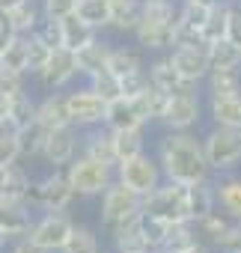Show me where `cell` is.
I'll return each mask as SVG.
<instances>
[{"mask_svg": "<svg viewBox=\"0 0 241 253\" xmlns=\"http://www.w3.org/2000/svg\"><path fill=\"white\" fill-rule=\"evenodd\" d=\"M152 86V78H149V72H134V75H128V78H122V95H128V98H137V95H143L146 89Z\"/></svg>", "mask_w": 241, "mask_h": 253, "instance_id": "46", "label": "cell"}, {"mask_svg": "<svg viewBox=\"0 0 241 253\" xmlns=\"http://www.w3.org/2000/svg\"><path fill=\"white\" fill-rule=\"evenodd\" d=\"M173 33H176V24H167V21H149V18H140L134 36H137V45L146 48V51H161V48H173Z\"/></svg>", "mask_w": 241, "mask_h": 253, "instance_id": "18", "label": "cell"}, {"mask_svg": "<svg viewBox=\"0 0 241 253\" xmlns=\"http://www.w3.org/2000/svg\"><path fill=\"white\" fill-rule=\"evenodd\" d=\"M6 241H9V235H6V229H3V226H0V250H3V244H6Z\"/></svg>", "mask_w": 241, "mask_h": 253, "instance_id": "54", "label": "cell"}, {"mask_svg": "<svg viewBox=\"0 0 241 253\" xmlns=\"http://www.w3.org/2000/svg\"><path fill=\"white\" fill-rule=\"evenodd\" d=\"M24 95V75L12 69H0V101H12Z\"/></svg>", "mask_w": 241, "mask_h": 253, "instance_id": "43", "label": "cell"}, {"mask_svg": "<svg viewBox=\"0 0 241 253\" xmlns=\"http://www.w3.org/2000/svg\"><path fill=\"white\" fill-rule=\"evenodd\" d=\"M220 253H241V223H232V229L220 238Z\"/></svg>", "mask_w": 241, "mask_h": 253, "instance_id": "49", "label": "cell"}, {"mask_svg": "<svg viewBox=\"0 0 241 253\" xmlns=\"http://www.w3.org/2000/svg\"><path fill=\"white\" fill-rule=\"evenodd\" d=\"M143 226H146V238H149V244L155 250V247H164L167 244V238H170V232H173L176 223L167 220V217H158V214L143 211Z\"/></svg>", "mask_w": 241, "mask_h": 253, "instance_id": "39", "label": "cell"}, {"mask_svg": "<svg viewBox=\"0 0 241 253\" xmlns=\"http://www.w3.org/2000/svg\"><path fill=\"white\" fill-rule=\"evenodd\" d=\"M235 3H241V0H235Z\"/></svg>", "mask_w": 241, "mask_h": 253, "instance_id": "57", "label": "cell"}, {"mask_svg": "<svg viewBox=\"0 0 241 253\" xmlns=\"http://www.w3.org/2000/svg\"><path fill=\"white\" fill-rule=\"evenodd\" d=\"M89 86H92V89H95L101 98H107V101L122 98V81H119L113 72H101V75L89 78Z\"/></svg>", "mask_w": 241, "mask_h": 253, "instance_id": "42", "label": "cell"}, {"mask_svg": "<svg viewBox=\"0 0 241 253\" xmlns=\"http://www.w3.org/2000/svg\"><path fill=\"white\" fill-rule=\"evenodd\" d=\"M232 217L229 214H220V211H211L208 217H202V220H197V229H200V235H205L208 241H214V244H220V238L232 229Z\"/></svg>", "mask_w": 241, "mask_h": 253, "instance_id": "38", "label": "cell"}, {"mask_svg": "<svg viewBox=\"0 0 241 253\" xmlns=\"http://www.w3.org/2000/svg\"><path fill=\"white\" fill-rule=\"evenodd\" d=\"M226 39H229V42H235V45L241 48V6H238V3H232V9H229V27H226Z\"/></svg>", "mask_w": 241, "mask_h": 253, "instance_id": "50", "label": "cell"}, {"mask_svg": "<svg viewBox=\"0 0 241 253\" xmlns=\"http://www.w3.org/2000/svg\"><path fill=\"white\" fill-rule=\"evenodd\" d=\"M48 57H51V48H48L36 33H30V72H33V75H39V72L45 69Z\"/></svg>", "mask_w": 241, "mask_h": 253, "instance_id": "47", "label": "cell"}, {"mask_svg": "<svg viewBox=\"0 0 241 253\" xmlns=\"http://www.w3.org/2000/svg\"><path fill=\"white\" fill-rule=\"evenodd\" d=\"M211 119L226 128H241V95H211Z\"/></svg>", "mask_w": 241, "mask_h": 253, "instance_id": "28", "label": "cell"}, {"mask_svg": "<svg viewBox=\"0 0 241 253\" xmlns=\"http://www.w3.org/2000/svg\"><path fill=\"white\" fill-rule=\"evenodd\" d=\"M27 200H0V226L6 229L9 238H27L33 229V214H30Z\"/></svg>", "mask_w": 241, "mask_h": 253, "instance_id": "15", "label": "cell"}, {"mask_svg": "<svg viewBox=\"0 0 241 253\" xmlns=\"http://www.w3.org/2000/svg\"><path fill=\"white\" fill-rule=\"evenodd\" d=\"M208 60H211V69H235L241 66V48L229 39H220L208 45Z\"/></svg>", "mask_w": 241, "mask_h": 253, "instance_id": "35", "label": "cell"}, {"mask_svg": "<svg viewBox=\"0 0 241 253\" xmlns=\"http://www.w3.org/2000/svg\"><path fill=\"white\" fill-rule=\"evenodd\" d=\"M12 253H45V250H42V247H36L30 238H21V241L15 244V250H12Z\"/></svg>", "mask_w": 241, "mask_h": 253, "instance_id": "52", "label": "cell"}, {"mask_svg": "<svg viewBox=\"0 0 241 253\" xmlns=\"http://www.w3.org/2000/svg\"><path fill=\"white\" fill-rule=\"evenodd\" d=\"M161 173H164L161 164H158L155 158H149L146 152L119 161V167H116V179L122 182V185H128L131 191H137L140 197L152 194V191L161 185Z\"/></svg>", "mask_w": 241, "mask_h": 253, "instance_id": "6", "label": "cell"}, {"mask_svg": "<svg viewBox=\"0 0 241 253\" xmlns=\"http://www.w3.org/2000/svg\"><path fill=\"white\" fill-rule=\"evenodd\" d=\"M69 98V113H72V122L78 128H92V125H104V116H107V98H101L92 86L86 89H75V92H66Z\"/></svg>", "mask_w": 241, "mask_h": 253, "instance_id": "9", "label": "cell"}, {"mask_svg": "<svg viewBox=\"0 0 241 253\" xmlns=\"http://www.w3.org/2000/svg\"><path fill=\"white\" fill-rule=\"evenodd\" d=\"M45 140H48V128L36 119L33 125H27V128H21L18 131V143H21V155H27V158H36V155H42V149H45Z\"/></svg>", "mask_w": 241, "mask_h": 253, "instance_id": "34", "label": "cell"}, {"mask_svg": "<svg viewBox=\"0 0 241 253\" xmlns=\"http://www.w3.org/2000/svg\"><path fill=\"white\" fill-rule=\"evenodd\" d=\"M149 122V116L143 113V107L137 104V98H116L107 104V116H104V125L110 131H119V128H143Z\"/></svg>", "mask_w": 241, "mask_h": 253, "instance_id": "14", "label": "cell"}, {"mask_svg": "<svg viewBox=\"0 0 241 253\" xmlns=\"http://www.w3.org/2000/svg\"><path fill=\"white\" fill-rule=\"evenodd\" d=\"M75 188H72V179L66 173V167H57V173L45 176L42 182H33L30 188V197L27 203L30 206H39L45 211H63L72 200H75Z\"/></svg>", "mask_w": 241, "mask_h": 253, "instance_id": "5", "label": "cell"}, {"mask_svg": "<svg viewBox=\"0 0 241 253\" xmlns=\"http://www.w3.org/2000/svg\"><path fill=\"white\" fill-rule=\"evenodd\" d=\"M110 232H113V244L119 253H149L152 250V244L146 238V226H143V211L113 223Z\"/></svg>", "mask_w": 241, "mask_h": 253, "instance_id": "10", "label": "cell"}, {"mask_svg": "<svg viewBox=\"0 0 241 253\" xmlns=\"http://www.w3.org/2000/svg\"><path fill=\"white\" fill-rule=\"evenodd\" d=\"M149 253H170V250H164V247H155V250H149Z\"/></svg>", "mask_w": 241, "mask_h": 253, "instance_id": "55", "label": "cell"}, {"mask_svg": "<svg viewBox=\"0 0 241 253\" xmlns=\"http://www.w3.org/2000/svg\"><path fill=\"white\" fill-rule=\"evenodd\" d=\"M42 9H45V18H66L78 9V0H42Z\"/></svg>", "mask_w": 241, "mask_h": 253, "instance_id": "48", "label": "cell"}, {"mask_svg": "<svg viewBox=\"0 0 241 253\" xmlns=\"http://www.w3.org/2000/svg\"><path fill=\"white\" fill-rule=\"evenodd\" d=\"M72 229H75V223H72L63 211H48L42 220L33 223V229H30L27 238H30L36 247H42L45 253H57V250L63 253V247H66Z\"/></svg>", "mask_w": 241, "mask_h": 253, "instance_id": "8", "label": "cell"}, {"mask_svg": "<svg viewBox=\"0 0 241 253\" xmlns=\"http://www.w3.org/2000/svg\"><path fill=\"white\" fill-rule=\"evenodd\" d=\"M143 211L158 214V217H167V220H173V223L191 220V214H188V185L167 179V185H158L152 194L143 197ZM191 223H194V220H191Z\"/></svg>", "mask_w": 241, "mask_h": 253, "instance_id": "2", "label": "cell"}, {"mask_svg": "<svg viewBox=\"0 0 241 253\" xmlns=\"http://www.w3.org/2000/svg\"><path fill=\"white\" fill-rule=\"evenodd\" d=\"M110 54H113V48H110L107 42H98V39H95V42H89V45H83L80 51H75L80 75H86V78H95V75L107 72Z\"/></svg>", "mask_w": 241, "mask_h": 253, "instance_id": "21", "label": "cell"}, {"mask_svg": "<svg viewBox=\"0 0 241 253\" xmlns=\"http://www.w3.org/2000/svg\"><path fill=\"white\" fill-rule=\"evenodd\" d=\"M214 194L217 203L223 209V214H229L235 223H241V176H223L214 182Z\"/></svg>", "mask_w": 241, "mask_h": 253, "instance_id": "23", "label": "cell"}, {"mask_svg": "<svg viewBox=\"0 0 241 253\" xmlns=\"http://www.w3.org/2000/svg\"><path fill=\"white\" fill-rule=\"evenodd\" d=\"M63 253H101V250H98V238L89 226H75Z\"/></svg>", "mask_w": 241, "mask_h": 253, "instance_id": "40", "label": "cell"}, {"mask_svg": "<svg viewBox=\"0 0 241 253\" xmlns=\"http://www.w3.org/2000/svg\"><path fill=\"white\" fill-rule=\"evenodd\" d=\"M18 158H21V143H18V134H12V131L0 134V167H12Z\"/></svg>", "mask_w": 241, "mask_h": 253, "instance_id": "44", "label": "cell"}, {"mask_svg": "<svg viewBox=\"0 0 241 253\" xmlns=\"http://www.w3.org/2000/svg\"><path fill=\"white\" fill-rule=\"evenodd\" d=\"M36 36L54 51V48H63V24L57 21V18H48V21H42L39 27H36Z\"/></svg>", "mask_w": 241, "mask_h": 253, "instance_id": "45", "label": "cell"}, {"mask_svg": "<svg viewBox=\"0 0 241 253\" xmlns=\"http://www.w3.org/2000/svg\"><path fill=\"white\" fill-rule=\"evenodd\" d=\"M200 95L197 92H182V95H170V104H167V113H164V125L170 131H188L191 125L200 122Z\"/></svg>", "mask_w": 241, "mask_h": 253, "instance_id": "11", "label": "cell"}, {"mask_svg": "<svg viewBox=\"0 0 241 253\" xmlns=\"http://www.w3.org/2000/svg\"><path fill=\"white\" fill-rule=\"evenodd\" d=\"M36 119L45 125L48 131H54V128H66V125H75V122H72V113H69V98L60 95V92H54V95H48V98L39 101V107H36Z\"/></svg>", "mask_w": 241, "mask_h": 253, "instance_id": "20", "label": "cell"}, {"mask_svg": "<svg viewBox=\"0 0 241 253\" xmlns=\"http://www.w3.org/2000/svg\"><path fill=\"white\" fill-rule=\"evenodd\" d=\"M179 9L176 0H143V18L149 21H167V24H176L179 21Z\"/></svg>", "mask_w": 241, "mask_h": 253, "instance_id": "41", "label": "cell"}, {"mask_svg": "<svg viewBox=\"0 0 241 253\" xmlns=\"http://www.w3.org/2000/svg\"><path fill=\"white\" fill-rule=\"evenodd\" d=\"M0 63H3V69H12V72L27 75L30 72V36H18L9 45V51L0 57Z\"/></svg>", "mask_w": 241, "mask_h": 253, "instance_id": "33", "label": "cell"}, {"mask_svg": "<svg viewBox=\"0 0 241 253\" xmlns=\"http://www.w3.org/2000/svg\"><path fill=\"white\" fill-rule=\"evenodd\" d=\"M86 24L98 27H110V0H78V9H75Z\"/></svg>", "mask_w": 241, "mask_h": 253, "instance_id": "37", "label": "cell"}, {"mask_svg": "<svg viewBox=\"0 0 241 253\" xmlns=\"http://www.w3.org/2000/svg\"><path fill=\"white\" fill-rule=\"evenodd\" d=\"M140 69H143V60H140L137 51H131V48H113L110 63H107V72H113L119 81H122V78H128V75H134Z\"/></svg>", "mask_w": 241, "mask_h": 253, "instance_id": "32", "label": "cell"}, {"mask_svg": "<svg viewBox=\"0 0 241 253\" xmlns=\"http://www.w3.org/2000/svg\"><path fill=\"white\" fill-rule=\"evenodd\" d=\"M235 0H217L205 27H202V42L205 45H214L220 39H226V27H229V9H232Z\"/></svg>", "mask_w": 241, "mask_h": 253, "instance_id": "30", "label": "cell"}, {"mask_svg": "<svg viewBox=\"0 0 241 253\" xmlns=\"http://www.w3.org/2000/svg\"><path fill=\"white\" fill-rule=\"evenodd\" d=\"M83 155L86 158H95V161H101V164H107V167H119V155H116V143H113V131L107 128H95V131H89L86 134V140H83Z\"/></svg>", "mask_w": 241, "mask_h": 253, "instance_id": "19", "label": "cell"}, {"mask_svg": "<svg viewBox=\"0 0 241 253\" xmlns=\"http://www.w3.org/2000/svg\"><path fill=\"white\" fill-rule=\"evenodd\" d=\"M208 92L211 95H241V69H211L208 72Z\"/></svg>", "mask_w": 241, "mask_h": 253, "instance_id": "31", "label": "cell"}, {"mask_svg": "<svg viewBox=\"0 0 241 253\" xmlns=\"http://www.w3.org/2000/svg\"><path fill=\"white\" fill-rule=\"evenodd\" d=\"M179 253H208L202 244H194V247H188V250H179Z\"/></svg>", "mask_w": 241, "mask_h": 253, "instance_id": "53", "label": "cell"}, {"mask_svg": "<svg viewBox=\"0 0 241 253\" xmlns=\"http://www.w3.org/2000/svg\"><path fill=\"white\" fill-rule=\"evenodd\" d=\"M214 203H217V194H214V185L205 182H197V185H188V214L191 220H202L214 211Z\"/></svg>", "mask_w": 241, "mask_h": 253, "instance_id": "25", "label": "cell"}, {"mask_svg": "<svg viewBox=\"0 0 241 253\" xmlns=\"http://www.w3.org/2000/svg\"><path fill=\"white\" fill-rule=\"evenodd\" d=\"M170 63L179 69L182 78L197 81V84L202 78H208V72H211V60H208V48L205 45H197V48H173Z\"/></svg>", "mask_w": 241, "mask_h": 253, "instance_id": "16", "label": "cell"}, {"mask_svg": "<svg viewBox=\"0 0 241 253\" xmlns=\"http://www.w3.org/2000/svg\"><path fill=\"white\" fill-rule=\"evenodd\" d=\"M137 211H143V197L137 191H131L128 185H122L119 179L101 194V220L107 226L125 220V217H131Z\"/></svg>", "mask_w": 241, "mask_h": 253, "instance_id": "7", "label": "cell"}, {"mask_svg": "<svg viewBox=\"0 0 241 253\" xmlns=\"http://www.w3.org/2000/svg\"><path fill=\"white\" fill-rule=\"evenodd\" d=\"M15 39H18V33H15V30H12L3 18H0V57H3V54L9 51V45H12Z\"/></svg>", "mask_w": 241, "mask_h": 253, "instance_id": "51", "label": "cell"}, {"mask_svg": "<svg viewBox=\"0 0 241 253\" xmlns=\"http://www.w3.org/2000/svg\"><path fill=\"white\" fill-rule=\"evenodd\" d=\"M0 18H3L18 36H27V33H36V27H39V6H36V0H24V3L3 12Z\"/></svg>", "mask_w": 241, "mask_h": 253, "instance_id": "27", "label": "cell"}, {"mask_svg": "<svg viewBox=\"0 0 241 253\" xmlns=\"http://www.w3.org/2000/svg\"><path fill=\"white\" fill-rule=\"evenodd\" d=\"M149 78H152V86L170 92V95H182V92H197V81H188L179 75V69L167 60H158L149 66Z\"/></svg>", "mask_w": 241, "mask_h": 253, "instance_id": "17", "label": "cell"}, {"mask_svg": "<svg viewBox=\"0 0 241 253\" xmlns=\"http://www.w3.org/2000/svg\"><path fill=\"white\" fill-rule=\"evenodd\" d=\"M75 75H80L75 51H69V48H54L51 57H48V63H45V69L39 72V81H42L48 89H60V86H66Z\"/></svg>", "mask_w": 241, "mask_h": 253, "instance_id": "12", "label": "cell"}, {"mask_svg": "<svg viewBox=\"0 0 241 253\" xmlns=\"http://www.w3.org/2000/svg\"><path fill=\"white\" fill-rule=\"evenodd\" d=\"M140 18H143V0H110V27L134 33Z\"/></svg>", "mask_w": 241, "mask_h": 253, "instance_id": "26", "label": "cell"}, {"mask_svg": "<svg viewBox=\"0 0 241 253\" xmlns=\"http://www.w3.org/2000/svg\"><path fill=\"white\" fill-rule=\"evenodd\" d=\"M0 69H3V63H0Z\"/></svg>", "mask_w": 241, "mask_h": 253, "instance_id": "56", "label": "cell"}, {"mask_svg": "<svg viewBox=\"0 0 241 253\" xmlns=\"http://www.w3.org/2000/svg\"><path fill=\"white\" fill-rule=\"evenodd\" d=\"M202 146H205L208 167L217 170V173H226V170H232L241 161V128H226V125H217L214 131L205 134Z\"/></svg>", "mask_w": 241, "mask_h": 253, "instance_id": "3", "label": "cell"}, {"mask_svg": "<svg viewBox=\"0 0 241 253\" xmlns=\"http://www.w3.org/2000/svg\"><path fill=\"white\" fill-rule=\"evenodd\" d=\"M113 143H116L119 161L134 158L143 152V128H119V131H113Z\"/></svg>", "mask_w": 241, "mask_h": 253, "instance_id": "36", "label": "cell"}, {"mask_svg": "<svg viewBox=\"0 0 241 253\" xmlns=\"http://www.w3.org/2000/svg\"><path fill=\"white\" fill-rule=\"evenodd\" d=\"M60 24H63V48H69V51H80L83 45L95 42V27L86 24L78 12L60 18Z\"/></svg>", "mask_w": 241, "mask_h": 253, "instance_id": "22", "label": "cell"}, {"mask_svg": "<svg viewBox=\"0 0 241 253\" xmlns=\"http://www.w3.org/2000/svg\"><path fill=\"white\" fill-rule=\"evenodd\" d=\"M36 101L24 92V95H18V98H12V101H6V122H9V131L12 134H18L21 128H27V125H33L36 122Z\"/></svg>", "mask_w": 241, "mask_h": 253, "instance_id": "29", "label": "cell"}, {"mask_svg": "<svg viewBox=\"0 0 241 253\" xmlns=\"http://www.w3.org/2000/svg\"><path fill=\"white\" fill-rule=\"evenodd\" d=\"M30 188H33V182L18 164L0 167V200H27Z\"/></svg>", "mask_w": 241, "mask_h": 253, "instance_id": "24", "label": "cell"}, {"mask_svg": "<svg viewBox=\"0 0 241 253\" xmlns=\"http://www.w3.org/2000/svg\"><path fill=\"white\" fill-rule=\"evenodd\" d=\"M158 164L170 182H182V185L205 182L211 170L202 140H197L188 131H170L158 143Z\"/></svg>", "mask_w": 241, "mask_h": 253, "instance_id": "1", "label": "cell"}, {"mask_svg": "<svg viewBox=\"0 0 241 253\" xmlns=\"http://www.w3.org/2000/svg\"><path fill=\"white\" fill-rule=\"evenodd\" d=\"M75 152H78V134H75V125H66V128H54L48 131V140H45V149H42V158L54 167H69L75 161Z\"/></svg>", "mask_w": 241, "mask_h": 253, "instance_id": "13", "label": "cell"}, {"mask_svg": "<svg viewBox=\"0 0 241 253\" xmlns=\"http://www.w3.org/2000/svg\"><path fill=\"white\" fill-rule=\"evenodd\" d=\"M69 179H72V188L80 194V197H98L104 194L110 185H113V167L95 161V158H75L69 167H66Z\"/></svg>", "mask_w": 241, "mask_h": 253, "instance_id": "4", "label": "cell"}]
</instances>
